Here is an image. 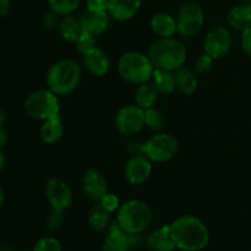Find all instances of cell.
Returning a JSON list of instances; mask_svg holds the SVG:
<instances>
[{
  "label": "cell",
  "mask_w": 251,
  "mask_h": 251,
  "mask_svg": "<svg viewBox=\"0 0 251 251\" xmlns=\"http://www.w3.org/2000/svg\"><path fill=\"white\" fill-rule=\"evenodd\" d=\"M171 226L174 244L183 251H201L210 243V232L200 218L191 215L176 218Z\"/></svg>",
  "instance_id": "6da1fadb"
},
{
  "label": "cell",
  "mask_w": 251,
  "mask_h": 251,
  "mask_svg": "<svg viewBox=\"0 0 251 251\" xmlns=\"http://www.w3.org/2000/svg\"><path fill=\"white\" fill-rule=\"evenodd\" d=\"M147 55L153 64L154 69H162L174 73L179 68L185 65L188 51L180 41L169 37V38H158L154 41L149 48Z\"/></svg>",
  "instance_id": "7a4b0ae2"
},
{
  "label": "cell",
  "mask_w": 251,
  "mask_h": 251,
  "mask_svg": "<svg viewBox=\"0 0 251 251\" xmlns=\"http://www.w3.org/2000/svg\"><path fill=\"white\" fill-rule=\"evenodd\" d=\"M82 77L80 65L73 59H60L47 73V86L58 96L71 95Z\"/></svg>",
  "instance_id": "3957f363"
},
{
  "label": "cell",
  "mask_w": 251,
  "mask_h": 251,
  "mask_svg": "<svg viewBox=\"0 0 251 251\" xmlns=\"http://www.w3.org/2000/svg\"><path fill=\"white\" fill-rule=\"evenodd\" d=\"M153 212L142 200H129L120 205L117 215V223L123 230L131 235L145 232L151 226Z\"/></svg>",
  "instance_id": "277c9868"
},
{
  "label": "cell",
  "mask_w": 251,
  "mask_h": 251,
  "mask_svg": "<svg viewBox=\"0 0 251 251\" xmlns=\"http://www.w3.org/2000/svg\"><path fill=\"white\" fill-rule=\"evenodd\" d=\"M154 66L149 55L141 51H126L118 61V73L120 77L131 85H141L152 80Z\"/></svg>",
  "instance_id": "5b68a950"
},
{
  "label": "cell",
  "mask_w": 251,
  "mask_h": 251,
  "mask_svg": "<svg viewBox=\"0 0 251 251\" xmlns=\"http://www.w3.org/2000/svg\"><path fill=\"white\" fill-rule=\"evenodd\" d=\"M25 112L37 120L51 119L58 117L60 112V100L56 93L48 90H38L32 92L24 103Z\"/></svg>",
  "instance_id": "8992f818"
},
{
  "label": "cell",
  "mask_w": 251,
  "mask_h": 251,
  "mask_svg": "<svg viewBox=\"0 0 251 251\" xmlns=\"http://www.w3.org/2000/svg\"><path fill=\"white\" fill-rule=\"evenodd\" d=\"M178 151V139L168 132H158L150 137L144 144V156L154 163L172 161L176 156Z\"/></svg>",
  "instance_id": "52a82bcc"
},
{
  "label": "cell",
  "mask_w": 251,
  "mask_h": 251,
  "mask_svg": "<svg viewBox=\"0 0 251 251\" xmlns=\"http://www.w3.org/2000/svg\"><path fill=\"white\" fill-rule=\"evenodd\" d=\"M178 32L184 37H194L201 31L205 24V11L196 1L181 5L176 17Z\"/></svg>",
  "instance_id": "ba28073f"
},
{
  "label": "cell",
  "mask_w": 251,
  "mask_h": 251,
  "mask_svg": "<svg viewBox=\"0 0 251 251\" xmlns=\"http://www.w3.org/2000/svg\"><path fill=\"white\" fill-rule=\"evenodd\" d=\"M118 131L125 136L136 135L145 126V109L137 104H129L120 108L115 118Z\"/></svg>",
  "instance_id": "9c48e42d"
},
{
  "label": "cell",
  "mask_w": 251,
  "mask_h": 251,
  "mask_svg": "<svg viewBox=\"0 0 251 251\" xmlns=\"http://www.w3.org/2000/svg\"><path fill=\"white\" fill-rule=\"evenodd\" d=\"M233 38L229 29L223 26L215 27L210 29L205 37V53L212 56L213 59H221L229 53L232 48Z\"/></svg>",
  "instance_id": "30bf717a"
},
{
  "label": "cell",
  "mask_w": 251,
  "mask_h": 251,
  "mask_svg": "<svg viewBox=\"0 0 251 251\" xmlns=\"http://www.w3.org/2000/svg\"><path fill=\"white\" fill-rule=\"evenodd\" d=\"M46 195L51 210L64 212L73 203L71 189L63 179H49L46 185Z\"/></svg>",
  "instance_id": "8fae6325"
},
{
  "label": "cell",
  "mask_w": 251,
  "mask_h": 251,
  "mask_svg": "<svg viewBox=\"0 0 251 251\" xmlns=\"http://www.w3.org/2000/svg\"><path fill=\"white\" fill-rule=\"evenodd\" d=\"M152 173V162L144 154L130 157L125 166V178L131 185H141Z\"/></svg>",
  "instance_id": "7c38bea8"
},
{
  "label": "cell",
  "mask_w": 251,
  "mask_h": 251,
  "mask_svg": "<svg viewBox=\"0 0 251 251\" xmlns=\"http://www.w3.org/2000/svg\"><path fill=\"white\" fill-rule=\"evenodd\" d=\"M82 186L86 195L97 202H100V199L108 193L107 179L96 169H90L83 174Z\"/></svg>",
  "instance_id": "4fadbf2b"
},
{
  "label": "cell",
  "mask_w": 251,
  "mask_h": 251,
  "mask_svg": "<svg viewBox=\"0 0 251 251\" xmlns=\"http://www.w3.org/2000/svg\"><path fill=\"white\" fill-rule=\"evenodd\" d=\"M132 237L120 228L117 222L108 227L107 238L103 242V251H129L132 245Z\"/></svg>",
  "instance_id": "5bb4252c"
},
{
  "label": "cell",
  "mask_w": 251,
  "mask_h": 251,
  "mask_svg": "<svg viewBox=\"0 0 251 251\" xmlns=\"http://www.w3.org/2000/svg\"><path fill=\"white\" fill-rule=\"evenodd\" d=\"M83 56V65L92 75L102 77L110 70V59L103 49L95 47Z\"/></svg>",
  "instance_id": "9a60e30c"
},
{
  "label": "cell",
  "mask_w": 251,
  "mask_h": 251,
  "mask_svg": "<svg viewBox=\"0 0 251 251\" xmlns=\"http://www.w3.org/2000/svg\"><path fill=\"white\" fill-rule=\"evenodd\" d=\"M142 0H109L108 14L117 21H129L139 12Z\"/></svg>",
  "instance_id": "2e32d148"
},
{
  "label": "cell",
  "mask_w": 251,
  "mask_h": 251,
  "mask_svg": "<svg viewBox=\"0 0 251 251\" xmlns=\"http://www.w3.org/2000/svg\"><path fill=\"white\" fill-rule=\"evenodd\" d=\"M150 251H174L176 244L172 239L171 226H162L151 232L146 240Z\"/></svg>",
  "instance_id": "e0dca14e"
},
{
  "label": "cell",
  "mask_w": 251,
  "mask_h": 251,
  "mask_svg": "<svg viewBox=\"0 0 251 251\" xmlns=\"http://www.w3.org/2000/svg\"><path fill=\"white\" fill-rule=\"evenodd\" d=\"M150 26H151V29L153 31V33L157 34L159 38L174 37V34L178 32L176 19L172 15L166 14V12L154 14L151 17Z\"/></svg>",
  "instance_id": "ac0fdd59"
},
{
  "label": "cell",
  "mask_w": 251,
  "mask_h": 251,
  "mask_svg": "<svg viewBox=\"0 0 251 251\" xmlns=\"http://www.w3.org/2000/svg\"><path fill=\"white\" fill-rule=\"evenodd\" d=\"M80 21L83 31L97 37L108 28L110 16L108 12H88L81 17Z\"/></svg>",
  "instance_id": "d6986e66"
},
{
  "label": "cell",
  "mask_w": 251,
  "mask_h": 251,
  "mask_svg": "<svg viewBox=\"0 0 251 251\" xmlns=\"http://www.w3.org/2000/svg\"><path fill=\"white\" fill-rule=\"evenodd\" d=\"M174 78H176V90L183 95H193L198 88V74L188 66L184 65L174 71Z\"/></svg>",
  "instance_id": "ffe728a7"
},
{
  "label": "cell",
  "mask_w": 251,
  "mask_h": 251,
  "mask_svg": "<svg viewBox=\"0 0 251 251\" xmlns=\"http://www.w3.org/2000/svg\"><path fill=\"white\" fill-rule=\"evenodd\" d=\"M227 21L232 28L245 31L251 27V5H237L227 15Z\"/></svg>",
  "instance_id": "44dd1931"
},
{
  "label": "cell",
  "mask_w": 251,
  "mask_h": 251,
  "mask_svg": "<svg viewBox=\"0 0 251 251\" xmlns=\"http://www.w3.org/2000/svg\"><path fill=\"white\" fill-rule=\"evenodd\" d=\"M39 135H41L42 141L48 145H54L60 141L64 135V126L60 115L43 122V125L39 130Z\"/></svg>",
  "instance_id": "7402d4cb"
},
{
  "label": "cell",
  "mask_w": 251,
  "mask_h": 251,
  "mask_svg": "<svg viewBox=\"0 0 251 251\" xmlns=\"http://www.w3.org/2000/svg\"><path fill=\"white\" fill-rule=\"evenodd\" d=\"M159 95L161 93L158 92L154 83L151 81H147V82L139 85V87H137L136 92H135V102L142 109H147V108L154 107L156 102L158 100Z\"/></svg>",
  "instance_id": "603a6c76"
},
{
  "label": "cell",
  "mask_w": 251,
  "mask_h": 251,
  "mask_svg": "<svg viewBox=\"0 0 251 251\" xmlns=\"http://www.w3.org/2000/svg\"><path fill=\"white\" fill-rule=\"evenodd\" d=\"M83 32L82 26H81L80 19L71 16V15H66L61 19L60 26H59V33L63 37L64 41L69 42V43H75Z\"/></svg>",
  "instance_id": "cb8c5ba5"
},
{
  "label": "cell",
  "mask_w": 251,
  "mask_h": 251,
  "mask_svg": "<svg viewBox=\"0 0 251 251\" xmlns=\"http://www.w3.org/2000/svg\"><path fill=\"white\" fill-rule=\"evenodd\" d=\"M152 82L154 83L161 95H172L176 90L173 71L154 69L153 75H152Z\"/></svg>",
  "instance_id": "d4e9b609"
},
{
  "label": "cell",
  "mask_w": 251,
  "mask_h": 251,
  "mask_svg": "<svg viewBox=\"0 0 251 251\" xmlns=\"http://www.w3.org/2000/svg\"><path fill=\"white\" fill-rule=\"evenodd\" d=\"M109 213L100 203H96L88 213V223L95 230L102 232L109 227Z\"/></svg>",
  "instance_id": "484cf974"
},
{
  "label": "cell",
  "mask_w": 251,
  "mask_h": 251,
  "mask_svg": "<svg viewBox=\"0 0 251 251\" xmlns=\"http://www.w3.org/2000/svg\"><path fill=\"white\" fill-rule=\"evenodd\" d=\"M164 122V115L157 108L151 107L145 109V126L149 127L150 130H153V131H158L163 127Z\"/></svg>",
  "instance_id": "4316f807"
},
{
  "label": "cell",
  "mask_w": 251,
  "mask_h": 251,
  "mask_svg": "<svg viewBox=\"0 0 251 251\" xmlns=\"http://www.w3.org/2000/svg\"><path fill=\"white\" fill-rule=\"evenodd\" d=\"M81 0H48V4L53 11L60 16L71 15L80 6Z\"/></svg>",
  "instance_id": "83f0119b"
},
{
  "label": "cell",
  "mask_w": 251,
  "mask_h": 251,
  "mask_svg": "<svg viewBox=\"0 0 251 251\" xmlns=\"http://www.w3.org/2000/svg\"><path fill=\"white\" fill-rule=\"evenodd\" d=\"M75 47L78 53L85 55L86 53H88L91 49H93L96 47V37L93 34L88 33V32L83 31L81 33V36L78 37L77 41L75 42Z\"/></svg>",
  "instance_id": "f1b7e54d"
},
{
  "label": "cell",
  "mask_w": 251,
  "mask_h": 251,
  "mask_svg": "<svg viewBox=\"0 0 251 251\" xmlns=\"http://www.w3.org/2000/svg\"><path fill=\"white\" fill-rule=\"evenodd\" d=\"M33 251H61V244L55 238L46 237L36 243Z\"/></svg>",
  "instance_id": "f546056e"
},
{
  "label": "cell",
  "mask_w": 251,
  "mask_h": 251,
  "mask_svg": "<svg viewBox=\"0 0 251 251\" xmlns=\"http://www.w3.org/2000/svg\"><path fill=\"white\" fill-rule=\"evenodd\" d=\"M213 60H215V59H213L212 56L208 55V54H202V55L196 60L194 70H195V73L198 74V75H205V74H207L208 71H211V69H212Z\"/></svg>",
  "instance_id": "4dcf8cb0"
},
{
  "label": "cell",
  "mask_w": 251,
  "mask_h": 251,
  "mask_svg": "<svg viewBox=\"0 0 251 251\" xmlns=\"http://www.w3.org/2000/svg\"><path fill=\"white\" fill-rule=\"evenodd\" d=\"M64 222V215L60 211L51 210L49 213L48 218H47V229L50 230V232H55L59 228L63 226Z\"/></svg>",
  "instance_id": "1f68e13d"
},
{
  "label": "cell",
  "mask_w": 251,
  "mask_h": 251,
  "mask_svg": "<svg viewBox=\"0 0 251 251\" xmlns=\"http://www.w3.org/2000/svg\"><path fill=\"white\" fill-rule=\"evenodd\" d=\"M100 203L105 208V210L108 211V212H110V213L115 212V211L119 210V207H120L119 198H118L115 194H112V193L105 194V195L100 199Z\"/></svg>",
  "instance_id": "d6a6232c"
},
{
  "label": "cell",
  "mask_w": 251,
  "mask_h": 251,
  "mask_svg": "<svg viewBox=\"0 0 251 251\" xmlns=\"http://www.w3.org/2000/svg\"><path fill=\"white\" fill-rule=\"evenodd\" d=\"M60 22H61V17L60 15L56 14L55 11L50 10L49 12H47L46 15L43 16V25L46 28L48 29H54L59 26H60Z\"/></svg>",
  "instance_id": "836d02e7"
},
{
  "label": "cell",
  "mask_w": 251,
  "mask_h": 251,
  "mask_svg": "<svg viewBox=\"0 0 251 251\" xmlns=\"http://www.w3.org/2000/svg\"><path fill=\"white\" fill-rule=\"evenodd\" d=\"M109 0H86L88 12H108Z\"/></svg>",
  "instance_id": "e575fe53"
},
{
  "label": "cell",
  "mask_w": 251,
  "mask_h": 251,
  "mask_svg": "<svg viewBox=\"0 0 251 251\" xmlns=\"http://www.w3.org/2000/svg\"><path fill=\"white\" fill-rule=\"evenodd\" d=\"M242 48L244 53L251 58V27L242 32Z\"/></svg>",
  "instance_id": "d590c367"
},
{
  "label": "cell",
  "mask_w": 251,
  "mask_h": 251,
  "mask_svg": "<svg viewBox=\"0 0 251 251\" xmlns=\"http://www.w3.org/2000/svg\"><path fill=\"white\" fill-rule=\"evenodd\" d=\"M12 4L11 0H0V16H7L11 14Z\"/></svg>",
  "instance_id": "8d00e7d4"
},
{
  "label": "cell",
  "mask_w": 251,
  "mask_h": 251,
  "mask_svg": "<svg viewBox=\"0 0 251 251\" xmlns=\"http://www.w3.org/2000/svg\"><path fill=\"white\" fill-rule=\"evenodd\" d=\"M7 144V134L5 130H2L1 127H0V150L4 149L5 146H6Z\"/></svg>",
  "instance_id": "74e56055"
},
{
  "label": "cell",
  "mask_w": 251,
  "mask_h": 251,
  "mask_svg": "<svg viewBox=\"0 0 251 251\" xmlns=\"http://www.w3.org/2000/svg\"><path fill=\"white\" fill-rule=\"evenodd\" d=\"M5 163H6V158H5V154L2 153V151L0 150V173H1L2 169H4Z\"/></svg>",
  "instance_id": "f35d334b"
},
{
  "label": "cell",
  "mask_w": 251,
  "mask_h": 251,
  "mask_svg": "<svg viewBox=\"0 0 251 251\" xmlns=\"http://www.w3.org/2000/svg\"><path fill=\"white\" fill-rule=\"evenodd\" d=\"M5 120H6V114H5L4 110L0 108V127L2 126V124L5 123Z\"/></svg>",
  "instance_id": "ab89813d"
},
{
  "label": "cell",
  "mask_w": 251,
  "mask_h": 251,
  "mask_svg": "<svg viewBox=\"0 0 251 251\" xmlns=\"http://www.w3.org/2000/svg\"><path fill=\"white\" fill-rule=\"evenodd\" d=\"M4 201H5V193H4V190H2L1 186H0V208H1Z\"/></svg>",
  "instance_id": "60d3db41"
},
{
  "label": "cell",
  "mask_w": 251,
  "mask_h": 251,
  "mask_svg": "<svg viewBox=\"0 0 251 251\" xmlns=\"http://www.w3.org/2000/svg\"><path fill=\"white\" fill-rule=\"evenodd\" d=\"M0 251H15L9 245H0Z\"/></svg>",
  "instance_id": "b9f144b4"
}]
</instances>
